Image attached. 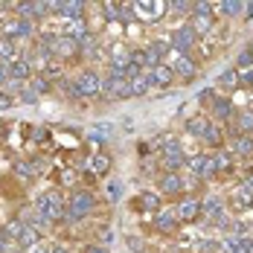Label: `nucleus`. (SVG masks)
I'll list each match as a JSON object with an SVG mask.
<instances>
[{
	"label": "nucleus",
	"instance_id": "f257e3e1",
	"mask_svg": "<svg viewBox=\"0 0 253 253\" xmlns=\"http://www.w3.org/2000/svg\"><path fill=\"white\" fill-rule=\"evenodd\" d=\"M35 212H38V218H44V221L67 218V201H64V195H61L58 189H50V192H44V195L38 198Z\"/></svg>",
	"mask_w": 253,
	"mask_h": 253
},
{
	"label": "nucleus",
	"instance_id": "f03ea898",
	"mask_svg": "<svg viewBox=\"0 0 253 253\" xmlns=\"http://www.w3.org/2000/svg\"><path fill=\"white\" fill-rule=\"evenodd\" d=\"M93 210H96V195H93L90 189H76V192H70V198H67V218H70V221L87 218Z\"/></svg>",
	"mask_w": 253,
	"mask_h": 253
},
{
	"label": "nucleus",
	"instance_id": "7ed1b4c3",
	"mask_svg": "<svg viewBox=\"0 0 253 253\" xmlns=\"http://www.w3.org/2000/svg\"><path fill=\"white\" fill-rule=\"evenodd\" d=\"M73 87H76V96L93 99V96H102L105 82L99 79V73H96V70H82V73L73 79Z\"/></svg>",
	"mask_w": 253,
	"mask_h": 253
},
{
	"label": "nucleus",
	"instance_id": "20e7f679",
	"mask_svg": "<svg viewBox=\"0 0 253 253\" xmlns=\"http://www.w3.org/2000/svg\"><path fill=\"white\" fill-rule=\"evenodd\" d=\"M163 64H169L180 82H192V79L198 76V64H195V58H192V55H183V52L172 50V52H169V58H166Z\"/></svg>",
	"mask_w": 253,
	"mask_h": 253
},
{
	"label": "nucleus",
	"instance_id": "39448f33",
	"mask_svg": "<svg viewBox=\"0 0 253 253\" xmlns=\"http://www.w3.org/2000/svg\"><path fill=\"white\" fill-rule=\"evenodd\" d=\"M195 44H198V35L192 32V26L189 24H180L172 29V35H169V47L175 52H183V55H189V52L195 50Z\"/></svg>",
	"mask_w": 253,
	"mask_h": 253
},
{
	"label": "nucleus",
	"instance_id": "423d86ee",
	"mask_svg": "<svg viewBox=\"0 0 253 253\" xmlns=\"http://www.w3.org/2000/svg\"><path fill=\"white\" fill-rule=\"evenodd\" d=\"M3 233H6V239L12 242H18L21 245V251L24 248H32V245H38V230L29 227V224H24V221H12L9 227H3Z\"/></svg>",
	"mask_w": 253,
	"mask_h": 253
},
{
	"label": "nucleus",
	"instance_id": "0eeeda50",
	"mask_svg": "<svg viewBox=\"0 0 253 253\" xmlns=\"http://www.w3.org/2000/svg\"><path fill=\"white\" fill-rule=\"evenodd\" d=\"M102 96L108 102H123L131 96V82L126 76H111L105 82V87H102Z\"/></svg>",
	"mask_w": 253,
	"mask_h": 253
},
{
	"label": "nucleus",
	"instance_id": "6e6552de",
	"mask_svg": "<svg viewBox=\"0 0 253 253\" xmlns=\"http://www.w3.org/2000/svg\"><path fill=\"white\" fill-rule=\"evenodd\" d=\"M175 215H177V221H183V224L198 221V218L204 215L201 201H198V198H192V195H183V201L175 204Z\"/></svg>",
	"mask_w": 253,
	"mask_h": 253
},
{
	"label": "nucleus",
	"instance_id": "1a4fd4ad",
	"mask_svg": "<svg viewBox=\"0 0 253 253\" xmlns=\"http://www.w3.org/2000/svg\"><path fill=\"white\" fill-rule=\"evenodd\" d=\"M32 21H24V18H6L3 24H0V38H29L32 35Z\"/></svg>",
	"mask_w": 253,
	"mask_h": 253
},
{
	"label": "nucleus",
	"instance_id": "9d476101",
	"mask_svg": "<svg viewBox=\"0 0 253 253\" xmlns=\"http://www.w3.org/2000/svg\"><path fill=\"white\" fill-rule=\"evenodd\" d=\"M189 172H195L198 177H215L218 172H215V157L210 152H201V154H195V157H189Z\"/></svg>",
	"mask_w": 253,
	"mask_h": 253
},
{
	"label": "nucleus",
	"instance_id": "9b49d317",
	"mask_svg": "<svg viewBox=\"0 0 253 253\" xmlns=\"http://www.w3.org/2000/svg\"><path fill=\"white\" fill-rule=\"evenodd\" d=\"M212 126V120L207 117V114H192V117H186V123H183V131L189 134V137H195V140H201L207 137V131Z\"/></svg>",
	"mask_w": 253,
	"mask_h": 253
},
{
	"label": "nucleus",
	"instance_id": "f8f14e48",
	"mask_svg": "<svg viewBox=\"0 0 253 253\" xmlns=\"http://www.w3.org/2000/svg\"><path fill=\"white\" fill-rule=\"evenodd\" d=\"M207 117L212 123H227L230 117H233V102H230V96H215V99L210 102V108H207Z\"/></svg>",
	"mask_w": 253,
	"mask_h": 253
},
{
	"label": "nucleus",
	"instance_id": "ddd939ff",
	"mask_svg": "<svg viewBox=\"0 0 253 253\" xmlns=\"http://www.w3.org/2000/svg\"><path fill=\"white\" fill-rule=\"evenodd\" d=\"M149 79H152V87H160V90H169L177 82L175 70H172L169 64H157L154 70H149Z\"/></svg>",
	"mask_w": 253,
	"mask_h": 253
},
{
	"label": "nucleus",
	"instance_id": "4468645a",
	"mask_svg": "<svg viewBox=\"0 0 253 253\" xmlns=\"http://www.w3.org/2000/svg\"><path fill=\"white\" fill-rule=\"evenodd\" d=\"M134 210L140 212H160L163 210V201H160V192H152V189H143L137 198H134Z\"/></svg>",
	"mask_w": 253,
	"mask_h": 253
},
{
	"label": "nucleus",
	"instance_id": "2eb2a0df",
	"mask_svg": "<svg viewBox=\"0 0 253 253\" xmlns=\"http://www.w3.org/2000/svg\"><path fill=\"white\" fill-rule=\"evenodd\" d=\"M50 50H52L55 58H70V55H76L79 52V41H73L70 35H55Z\"/></svg>",
	"mask_w": 253,
	"mask_h": 253
},
{
	"label": "nucleus",
	"instance_id": "dca6fc26",
	"mask_svg": "<svg viewBox=\"0 0 253 253\" xmlns=\"http://www.w3.org/2000/svg\"><path fill=\"white\" fill-rule=\"evenodd\" d=\"M160 195H183V175L180 172H163L160 175Z\"/></svg>",
	"mask_w": 253,
	"mask_h": 253
},
{
	"label": "nucleus",
	"instance_id": "f3484780",
	"mask_svg": "<svg viewBox=\"0 0 253 253\" xmlns=\"http://www.w3.org/2000/svg\"><path fill=\"white\" fill-rule=\"evenodd\" d=\"M154 227L160 230V233H175L180 227V221H177V215H175V207H163L154 215Z\"/></svg>",
	"mask_w": 253,
	"mask_h": 253
},
{
	"label": "nucleus",
	"instance_id": "a211bd4d",
	"mask_svg": "<svg viewBox=\"0 0 253 253\" xmlns=\"http://www.w3.org/2000/svg\"><path fill=\"white\" fill-rule=\"evenodd\" d=\"M160 163H163V169H166V172H180V169L189 163V157H186L183 149H175V152L160 154Z\"/></svg>",
	"mask_w": 253,
	"mask_h": 253
},
{
	"label": "nucleus",
	"instance_id": "6ab92c4d",
	"mask_svg": "<svg viewBox=\"0 0 253 253\" xmlns=\"http://www.w3.org/2000/svg\"><path fill=\"white\" fill-rule=\"evenodd\" d=\"M230 207H233V210H248V207H253V192L245 183H239V186L230 192Z\"/></svg>",
	"mask_w": 253,
	"mask_h": 253
},
{
	"label": "nucleus",
	"instance_id": "aec40b11",
	"mask_svg": "<svg viewBox=\"0 0 253 253\" xmlns=\"http://www.w3.org/2000/svg\"><path fill=\"white\" fill-rule=\"evenodd\" d=\"M230 154L233 157H253V137H242V134H236L233 140H230Z\"/></svg>",
	"mask_w": 253,
	"mask_h": 253
},
{
	"label": "nucleus",
	"instance_id": "412c9836",
	"mask_svg": "<svg viewBox=\"0 0 253 253\" xmlns=\"http://www.w3.org/2000/svg\"><path fill=\"white\" fill-rule=\"evenodd\" d=\"M233 126H236V134L253 137V111H236L233 114Z\"/></svg>",
	"mask_w": 253,
	"mask_h": 253
},
{
	"label": "nucleus",
	"instance_id": "4be33fe9",
	"mask_svg": "<svg viewBox=\"0 0 253 253\" xmlns=\"http://www.w3.org/2000/svg\"><path fill=\"white\" fill-rule=\"evenodd\" d=\"M189 26H192V32L201 38L207 32H212V26H215V18L212 15H201V12H192V18H189Z\"/></svg>",
	"mask_w": 253,
	"mask_h": 253
},
{
	"label": "nucleus",
	"instance_id": "5701e85b",
	"mask_svg": "<svg viewBox=\"0 0 253 253\" xmlns=\"http://www.w3.org/2000/svg\"><path fill=\"white\" fill-rule=\"evenodd\" d=\"M32 64L26 61V58H15L12 64H9V79H15V82H29L32 79Z\"/></svg>",
	"mask_w": 253,
	"mask_h": 253
},
{
	"label": "nucleus",
	"instance_id": "b1692460",
	"mask_svg": "<svg viewBox=\"0 0 253 253\" xmlns=\"http://www.w3.org/2000/svg\"><path fill=\"white\" fill-rule=\"evenodd\" d=\"M131 82V96H146L152 90V79H149V70L146 73H137V76L128 79Z\"/></svg>",
	"mask_w": 253,
	"mask_h": 253
},
{
	"label": "nucleus",
	"instance_id": "393cba45",
	"mask_svg": "<svg viewBox=\"0 0 253 253\" xmlns=\"http://www.w3.org/2000/svg\"><path fill=\"white\" fill-rule=\"evenodd\" d=\"M131 6H134L137 15H163V12L169 9L166 3H157V0H152V3H149V0H137V3H131Z\"/></svg>",
	"mask_w": 253,
	"mask_h": 253
},
{
	"label": "nucleus",
	"instance_id": "a878e982",
	"mask_svg": "<svg viewBox=\"0 0 253 253\" xmlns=\"http://www.w3.org/2000/svg\"><path fill=\"white\" fill-rule=\"evenodd\" d=\"M201 210H204L207 218H224V215H227L221 198H207V201H201Z\"/></svg>",
	"mask_w": 253,
	"mask_h": 253
},
{
	"label": "nucleus",
	"instance_id": "bb28decb",
	"mask_svg": "<svg viewBox=\"0 0 253 253\" xmlns=\"http://www.w3.org/2000/svg\"><path fill=\"white\" fill-rule=\"evenodd\" d=\"M218 87H221V90H236V87H242V76H239V70H236V67L224 70V73L218 76Z\"/></svg>",
	"mask_w": 253,
	"mask_h": 253
},
{
	"label": "nucleus",
	"instance_id": "cd10ccee",
	"mask_svg": "<svg viewBox=\"0 0 253 253\" xmlns=\"http://www.w3.org/2000/svg\"><path fill=\"white\" fill-rule=\"evenodd\" d=\"M212 157H215V172H218V175L233 172V154H230V149H218Z\"/></svg>",
	"mask_w": 253,
	"mask_h": 253
},
{
	"label": "nucleus",
	"instance_id": "c85d7f7f",
	"mask_svg": "<svg viewBox=\"0 0 253 253\" xmlns=\"http://www.w3.org/2000/svg\"><path fill=\"white\" fill-rule=\"evenodd\" d=\"M204 143H207V146H212V149H224V131H221L218 123H212V126H210L207 137H204Z\"/></svg>",
	"mask_w": 253,
	"mask_h": 253
},
{
	"label": "nucleus",
	"instance_id": "c756f323",
	"mask_svg": "<svg viewBox=\"0 0 253 253\" xmlns=\"http://www.w3.org/2000/svg\"><path fill=\"white\" fill-rule=\"evenodd\" d=\"M215 12L218 15H227V18H239L242 12H245V3H215Z\"/></svg>",
	"mask_w": 253,
	"mask_h": 253
},
{
	"label": "nucleus",
	"instance_id": "7c9ffc66",
	"mask_svg": "<svg viewBox=\"0 0 253 253\" xmlns=\"http://www.w3.org/2000/svg\"><path fill=\"white\" fill-rule=\"evenodd\" d=\"M15 55H18L15 41L12 38H0V61H15Z\"/></svg>",
	"mask_w": 253,
	"mask_h": 253
},
{
	"label": "nucleus",
	"instance_id": "2f4dec72",
	"mask_svg": "<svg viewBox=\"0 0 253 253\" xmlns=\"http://www.w3.org/2000/svg\"><path fill=\"white\" fill-rule=\"evenodd\" d=\"M157 146H160V154H166V152H175V149H183V143L177 140L175 134H163V140H160Z\"/></svg>",
	"mask_w": 253,
	"mask_h": 253
},
{
	"label": "nucleus",
	"instance_id": "473e14b6",
	"mask_svg": "<svg viewBox=\"0 0 253 253\" xmlns=\"http://www.w3.org/2000/svg\"><path fill=\"white\" fill-rule=\"evenodd\" d=\"M236 70H239V73H242V70H245V73H248V70H253V52L251 50H242V52H239V58H236Z\"/></svg>",
	"mask_w": 253,
	"mask_h": 253
},
{
	"label": "nucleus",
	"instance_id": "72a5a7b5",
	"mask_svg": "<svg viewBox=\"0 0 253 253\" xmlns=\"http://www.w3.org/2000/svg\"><path fill=\"white\" fill-rule=\"evenodd\" d=\"M114 134V126H108V123H102V126H93L90 128V140H108Z\"/></svg>",
	"mask_w": 253,
	"mask_h": 253
},
{
	"label": "nucleus",
	"instance_id": "f704fd0d",
	"mask_svg": "<svg viewBox=\"0 0 253 253\" xmlns=\"http://www.w3.org/2000/svg\"><path fill=\"white\" fill-rule=\"evenodd\" d=\"M108 169H111V157H108V154H96V157H93V172H96V175H105Z\"/></svg>",
	"mask_w": 253,
	"mask_h": 253
},
{
	"label": "nucleus",
	"instance_id": "c9c22d12",
	"mask_svg": "<svg viewBox=\"0 0 253 253\" xmlns=\"http://www.w3.org/2000/svg\"><path fill=\"white\" fill-rule=\"evenodd\" d=\"M15 172H18L21 177H26V180H32V177H35V169H32V163H29V160H18V163H15Z\"/></svg>",
	"mask_w": 253,
	"mask_h": 253
},
{
	"label": "nucleus",
	"instance_id": "e433bc0d",
	"mask_svg": "<svg viewBox=\"0 0 253 253\" xmlns=\"http://www.w3.org/2000/svg\"><path fill=\"white\" fill-rule=\"evenodd\" d=\"M32 90H35V93H47V90H50V82L44 76H35L32 79Z\"/></svg>",
	"mask_w": 253,
	"mask_h": 253
},
{
	"label": "nucleus",
	"instance_id": "4c0bfd02",
	"mask_svg": "<svg viewBox=\"0 0 253 253\" xmlns=\"http://www.w3.org/2000/svg\"><path fill=\"white\" fill-rule=\"evenodd\" d=\"M108 195L117 201V198L123 195V183H120V180H111V183H108Z\"/></svg>",
	"mask_w": 253,
	"mask_h": 253
},
{
	"label": "nucleus",
	"instance_id": "58836bf2",
	"mask_svg": "<svg viewBox=\"0 0 253 253\" xmlns=\"http://www.w3.org/2000/svg\"><path fill=\"white\" fill-rule=\"evenodd\" d=\"M172 12H192V3H169Z\"/></svg>",
	"mask_w": 253,
	"mask_h": 253
},
{
	"label": "nucleus",
	"instance_id": "ea45409f",
	"mask_svg": "<svg viewBox=\"0 0 253 253\" xmlns=\"http://www.w3.org/2000/svg\"><path fill=\"white\" fill-rule=\"evenodd\" d=\"M9 251V239H6V233L0 230V253H6Z\"/></svg>",
	"mask_w": 253,
	"mask_h": 253
},
{
	"label": "nucleus",
	"instance_id": "a19ab883",
	"mask_svg": "<svg viewBox=\"0 0 253 253\" xmlns=\"http://www.w3.org/2000/svg\"><path fill=\"white\" fill-rule=\"evenodd\" d=\"M3 82H9V67L0 61V84H3Z\"/></svg>",
	"mask_w": 253,
	"mask_h": 253
},
{
	"label": "nucleus",
	"instance_id": "79ce46f5",
	"mask_svg": "<svg viewBox=\"0 0 253 253\" xmlns=\"http://www.w3.org/2000/svg\"><path fill=\"white\" fill-rule=\"evenodd\" d=\"M128 248H131V251H140V248H143V242H140V239H134V236H131V239H128Z\"/></svg>",
	"mask_w": 253,
	"mask_h": 253
},
{
	"label": "nucleus",
	"instance_id": "37998d69",
	"mask_svg": "<svg viewBox=\"0 0 253 253\" xmlns=\"http://www.w3.org/2000/svg\"><path fill=\"white\" fill-rule=\"evenodd\" d=\"M84 253H108V248H99V245H90V248H84Z\"/></svg>",
	"mask_w": 253,
	"mask_h": 253
},
{
	"label": "nucleus",
	"instance_id": "c03bdc74",
	"mask_svg": "<svg viewBox=\"0 0 253 253\" xmlns=\"http://www.w3.org/2000/svg\"><path fill=\"white\" fill-rule=\"evenodd\" d=\"M9 105H12V99H9V96H3V93H0V108H9Z\"/></svg>",
	"mask_w": 253,
	"mask_h": 253
},
{
	"label": "nucleus",
	"instance_id": "a18cd8bd",
	"mask_svg": "<svg viewBox=\"0 0 253 253\" xmlns=\"http://www.w3.org/2000/svg\"><path fill=\"white\" fill-rule=\"evenodd\" d=\"M50 253H67V248H61V245H52Z\"/></svg>",
	"mask_w": 253,
	"mask_h": 253
},
{
	"label": "nucleus",
	"instance_id": "49530a36",
	"mask_svg": "<svg viewBox=\"0 0 253 253\" xmlns=\"http://www.w3.org/2000/svg\"><path fill=\"white\" fill-rule=\"evenodd\" d=\"M248 50H251V52H253V38H251V44H248Z\"/></svg>",
	"mask_w": 253,
	"mask_h": 253
}]
</instances>
